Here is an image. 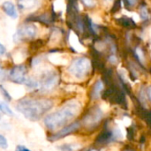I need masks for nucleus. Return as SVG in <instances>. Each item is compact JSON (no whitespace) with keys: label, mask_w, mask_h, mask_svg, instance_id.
Instances as JSON below:
<instances>
[{"label":"nucleus","mask_w":151,"mask_h":151,"mask_svg":"<svg viewBox=\"0 0 151 151\" xmlns=\"http://www.w3.org/2000/svg\"><path fill=\"white\" fill-rule=\"evenodd\" d=\"M81 106L77 101H70L65 104L56 111L44 118V126L50 131H58L71 124L80 113Z\"/></svg>","instance_id":"1"},{"label":"nucleus","mask_w":151,"mask_h":151,"mask_svg":"<svg viewBox=\"0 0 151 151\" xmlns=\"http://www.w3.org/2000/svg\"><path fill=\"white\" fill-rule=\"evenodd\" d=\"M53 105V101L49 98L25 97L18 102L16 109L28 120L38 121L52 109Z\"/></svg>","instance_id":"2"},{"label":"nucleus","mask_w":151,"mask_h":151,"mask_svg":"<svg viewBox=\"0 0 151 151\" xmlns=\"http://www.w3.org/2000/svg\"><path fill=\"white\" fill-rule=\"evenodd\" d=\"M91 70V61L86 57H80L73 59L69 67L68 72L76 79L82 80L86 78Z\"/></svg>","instance_id":"3"},{"label":"nucleus","mask_w":151,"mask_h":151,"mask_svg":"<svg viewBox=\"0 0 151 151\" xmlns=\"http://www.w3.org/2000/svg\"><path fill=\"white\" fill-rule=\"evenodd\" d=\"M103 116L104 113L102 110L99 107L95 106L87 112V114L83 117L81 124H82L87 129H93L100 124Z\"/></svg>","instance_id":"4"},{"label":"nucleus","mask_w":151,"mask_h":151,"mask_svg":"<svg viewBox=\"0 0 151 151\" xmlns=\"http://www.w3.org/2000/svg\"><path fill=\"white\" fill-rule=\"evenodd\" d=\"M38 30L34 24H24L22 25L13 35V40L15 42H19L24 40H31L36 37Z\"/></svg>","instance_id":"5"},{"label":"nucleus","mask_w":151,"mask_h":151,"mask_svg":"<svg viewBox=\"0 0 151 151\" xmlns=\"http://www.w3.org/2000/svg\"><path fill=\"white\" fill-rule=\"evenodd\" d=\"M58 83V76L55 72H46L42 73L40 81H38V88L42 92H48L55 88Z\"/></svg>","instance_id":"6"},{"label":"nucleus","mask_w":151,"mask_h":151,"mask_svg":"<svg viewBox=\"0 0 151 151\" xmlns=\"http://www.w3.org/2000/svg\"><path fill=\"white\" fill-rule=\"evenodd\" d=\"M27 69L24 65H18L13 66L9 72V79L17 84H25L27 78Z\"/></svg>","instance_id":"7"},{"label":"nucleus","mask_w":151,"mask_h":151,"mask_svg":"<svg viewBox=\"0 0 151 151\" xmlns=\"http://www.w3.org/2000/svg\"><path fill=\"white\" fill-rule=\"evenodd\" d=\"M81 127V122H73V123H71L69 125H67L66 127L61 128L60 130L57 131L56 133H54L52 135L50 136L49 140L50 142H56V141H58L62 138H65V136L67 135H70L72 134H73L74 132H76Z\"/></svg>","instance_id":"8"},{"label":"nucleus","mask_w":151,"mask_h":151,"mask_svg":"<svg viewBox=\"0 0 151 151\" xmlns=\"http://www.w3.org/2000/svg\"><path fill=\"white\" fill-rule=\"evenodd\" d=\"M117 138H118V135H117L116 131L113 132V131H111L110 129H106L97 136L96 140V143L97 145H104V144L112 142L113 140Z\"/></svg>","instance_id":"9"},{"label":"nucleus","mask_w":151,"mask_h":151,"mask_svg":"<svg viewBox=\"0 0 151 151\" xmlns=\"http://www.w3.org/2000/svg\"><path fill=\"white\" fill-rule=\"evenodd\" d=\"M138 12L141 20L144 24H149L151 21V10L145 1H142L139 4Z\"/></svg>","instance_id":"10"},{"label":"nucleus","mask_w":151,"mask_h":151,"mask_svg":"<svg viewBox=\"0 0 151 151\" xmlns=\"http://www.w3.org/2000/svg\"><path fill=\"white\" fill-rule=\"evenodd\" d=\"M116 23L119 27H121L125 29H127V30H132V29L137 28V23L131 17H127V16L119 17V18L116 19Z\"/></svg>","instance_id":"11"},{"label":"nucleus","mask_w":151,"mask_h":151,"mask_svg":"<svg viewBox=\"0 0 151 151\" xmlns=\"http://www.w3.org/2000/svg\"><path fill=\"white\" fill-rule=\"evenodd\" d=\"M2 8H3V11L4 12V13L7 16H9L10 18H12V19H17L18 18L17 8L12 2H11V1L4 2L2 4Z\"/></svg>","instance_id":"12"},{"label":"nucleus","mask_w":151,"mask_h":151,"mask_svg":"<svg viewBox=\"0 0 151 151\" xmlns=\"http://www.w3.org/2000/svg\"><path fill=\"white\" fill-rule=\"evenodd\" d=\"M104 90V82L101 80H98L93 86L92 90H91V94L90 96L92 99L96 100L98 99L101 96V93Z\"/></svg>","instance_id":"13"},{"label":"nucleus","mask_w":151,"mask_h":151,"mask_svg":"<svg viewBox=\"0 0 151 151\" xmlns=\"http://www.w3.org/2000/svg\"><path fill=\"white\" fill-rule=\"evenodd\" d=\"M69 42H70L71 47H72L73 50H77V51H78V50H82L83 46H82V44L80 42L79 38H78V36L76 35V34L73 33V31L70 32V35H69Z\"/></svg>","instance_id":"14"},{"label":"nucleus","mask_w":151,"mask_h":151,"mask_svg":"<svg viewBox=\"0 0 151 151\" xmlns=\"http://www.w3.org/2000/svg\"><path fill=\"white\" fill-rule=\"evenodd\" d=\"M18 6L22 11H28L33 9L36 4L37 0H17Z\"/></svg>","instance_id":"15"},{"label":"nucleus","mask_w":151,"mask_h":151,"mask_svg":"<svg viewBox=\"0 0 151 151\" xmlns=\"http://www.w3.org/2000/svg\"><path fill=\"white\" fill-rule=\"evenodd\" d=\"M0 112H2L3 114H4L6 116H9V117L13 116V112H12V109L9 107V105L6 103L2 102V101H0Z\"/></svg>","instance_id":"16"},{"label":"nucleus","mask_w":151,"mask_h":151,"mask_svg":"<svg viewBox=\"0 0 151 151\" xmlns=\"http://www.w3.org/2000/svg\"><path fill=\"white\" fill-rule=\"evenodd\" d=\"M138 3H139V0H122L123 5L128 10H131L136 7Z\"/></svg>","instance_id":"17"},{"label":"nucleus","mask_w":151,"mask_h":151,"mask_svg":"<svg viewBox=\"0 0 151 151\" xmlns=\"http://www.w3.org/2000/svg\"><path fill=\"white\" fill-rule=\"evenodd\" d=\"M80 149L77 144H64L60 147V151H76Z\"/></svg>","instance_id":"18"},{"label":"nucleus","mask_w":151,"mask_h":151,"mask_svg":"<svg viewBox=\"0 0 151 151\" xmlns=\"http://www.w3.org/2000/svg\"><path fill=\"white\" fill-rule=\"evenodd\" d=\"M122 5H123V4H122V0H114V2H113V5H112L111 10V13H112V14L117 13V12L121 9Z\"/></svg>","instance_id":"19"},{"label":"nucleus","mask_w":151,"mask_h":151,"mask_svg":"<svg viewBox=\"0 0 151 151\" xmlns=\"http://www.w3.org/2000/svg\"><path fill=\"white\" fill-rule=\"evenodd\" d=\"M61 36H62V34H61L60 30L57 28V29H54L52 31L51 35H50V40H51L52 42H56V41L60 40Z\"/></svg>","instance_id":"20"},{"label":"nucleus","mask_w":151,"mask_h":151,"mask_svg":"<svg viewBox=\"0 0 151 151\" xmlns=\"http://www.w3.org/2000/svg\"><path fill=\"white\" fill-rule=\"evenodd\" d=\"M54 8L56 12H61L65 8V3L63 0H56L54 3Z\"/></svg>","instance_id":"21"},{"label":"nucleus","mask_w":151,"mask_h":151,"mask_svg":"<svg viewBox=\"0 0 151 151\" xmlns=\"http://www.w3.org/2000/svg\"><path fill=\"white\" fill-rule=\"evenodd\" d=\"M7 148H8V142L6 138L3 134H0V149L5 150Z\"/></svg>","instance_id":"22"},{"label":"nucleus","mask_w":151,"mask_h":151,"mask_svg":"<svg viewBox=\"0 0 151 151\" xmlns=\"http://www.w3.org/2000/svg\"><path fill=\"white\" fill-rule=\"evenodd\" d=\"M0 92H1V94L3 95V96H4L7 101H11V100H12V97H11L10 94L8 93V91H7L2 85H0Z\"/></svg>","instance_id":"23"},{"label":"nucleus","mask_w":151,"mask_h":151,"mask_svg":"<svg viewBox=\"0 0 151 151\" xmlns=\"http://www.w3.org/2000/svg\"><path fill=\"white\" fill-rule=\"evenodd\" d=\"M81 1L82 2V4H83L85 6H87V7H88V8H93V7H95V6H96V0H81Z\"/></svg>","instance_id":"24"},{"label":"nucleus","mask_w":151,"mask_h":151,"mask_svg":"<svg viewBox=\"0 0 151 151\" xmlns=\"http://www.w3.org/2000/svg\"><path fill=\"white\" fill-rule=\"evenodd\" d=\"M15 151H31L29 149H27V147L23 146V145H18L15 149Z\"/></svg>","instance_id":"25"},{"label":"nucleus","mask_w":151,"mask_h":151,"mask_svg":"<svg viewBox=\"0 0 151 151\" xmlns=\"http://www.w3.org/2000/svg\"><path fill=\"white\" fill-rule=\"evenodd\" d=\"M5 52H6V49H5V47H4L2 43H0V57H1V56H3V55H4V54H5Z\"/></svg>","instance_id":"26"},{"label":"nucleus","mask_w":151,"mask_h":151,"mask_svg":"<svg viewBox=\"0 0 151 151\" xmlns=\"http://www.w3.org/2000/svg\"><path fill=\"white\" fill-rule=\"evenodd\" d=\"M147 95H148V97L150 99V101L151 102V86H150L147 89Z\"/></svg>","instance_id":"27"},{"label":"nucleus","mask_w":151,"mask_h":151,"mask_svg":"<svg viewBox=\"0 0 151 151\" xmlns=\"http://www.w3.org/2000/svg\"><path fill=\"white\" fill-rule=\"evenodd\" d=\"M105 3H111V2H113L114 0H104Z\"/></svg>","instance_id":"28"},{"label":"nucleus","mask_w":151,"mask_h":151,"mask_svg":"<svg viewBox=\"0 0 151 151\" xmlns=\"http://www.w3.org/2000/svg\"><path fill=\"white\" fill-rule=\"evenodd\" d=\"M88 151H98V150H88Z\"/></svg>","instance_id":"29"},{"label":"nucleus","mask_w":151,"mask_h":151,"mask_svg":"<svg viewBox=\"0 0 151 151\" xmlns=\"http://www.w3.org/2000/svg\"><path fill=\"white\" fill-rule=\"evenodd\" d=\"M1 118H2V117H1V114H0V120H1Z\"/></svg>","instance_id":"30"}]
</instances>
